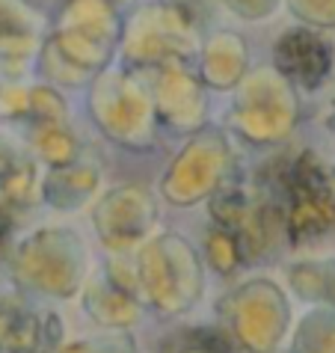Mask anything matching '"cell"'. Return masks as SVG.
<instances>
[{
	"mask_svg": "<svg viewBox=\"0 0 335 353\" xmlns=\"http://www.w3.org/2000/svg\"><path fill=\"white\" fill-rule=\"evenodd\" d=\"M193 30L196 27L172 6H145L136 15V36H128L125 42V57L154 68L184 63L193 54Z\"/></svg>",
	"mask_w": 335,
	"mask_h": 353,
	"instance_id": "obj_10",
	"label": "cell"
},
{
	"mask_svg": "<svg viewBox=\"0 0 335 353\" xmlns=\"http://www.w3.org/2000/svg\"><path fill=\"white\" fill-rule=\"evenodd\" d=\"M238 179V154L232 152L229 137L220 131H196L179 158L163 175L161 193L166 202L190 208L202 199H214L220 190L232 188Z\"/></svg>",
	"mask_w": 335,
	"mask_h": 353,
	"instance_id": "obj_6",
	"label": "cell"
},
{
	"mask_svg": "<svg viewBox=\"0 0 335 353\" xmlns=\"http://www.w3.org/2000/svg\"><path fill=\"white\" fill-rule=\"evenodd\" d=\"M143 300L166 318L184 315L202 300L205 261L187 238L163 232L152 238L136 256Z\"/></svg>",
	"mask_w": 335,
	"mask_h": 353,
	"instance_id": "obj_3",
	"label": "cell"
},
{
	"mask_svg": "<svg viewBox=\"0 0 335 353\" xmlns=\"http://www.w3.org/2000/svg\"><path fill=\"white\" fill-rule=\"evenodd\" d=\"M12 282L45 297H74L86 279V247L72 229L48 225L18 243L9 256Z\"/></svg>",
	"mask_w": 335,
	"mask_h": 353,
	"instance_id": "obj_4",
	"label": "cell"
},
{
	"mask_svg": "<svg viewBox=\"0 0 335 353\" xmlns=\"http://www.w3.org/2000/svg\"><path fill=\"white\" fill-rule=\"evenodd\" d=\"M36 48L33 21L15 0H0V57L12 60Z\"/></svg>",
	"mask_w": 335,
	"mask_h": 353,
	"instance_id": "obj_20",
	"label": "cell"
},
{
	"mask_svg": "<svg viewBox=\"0 0 335 353\" xmlns=\"http://www.w3.org/2000/svg\"><path fill=\"white\" fill-rule=\"evenodd\" d=\"M327 128L335 134V95H332V104H329V113H327Z\"/></svg>",
	"mask_w": 335,
	"mask_h": 353,
	"instance_id": "obj_28",
	"label": "cell"
},
{
	"mask_svg": "<svg viewBox=\"0 0 335 353\" xmlns=\"http://www.w3.org/2000/svg\"><path fill=\"white\" fill-rule=\"evenodd\" d=\"M291 15L312 30H335V0H285Z\"/></svg>",
	"mask_w": 335,
	"mask_h": 353,
	"instance_id": "obj_25",
	"label": "cell"
},
{
	"mask_svg": "<svg viewBox=\"0 0 335 353\" xmlns=\"http://www.w3.org/2000/svg\"><path fill=\"white\" fill-rule=\"evenodd\" d=\"M157 353H234V339L220 327H179L157 345Z\"/></svg>",
	"mask_w": 335,
	"mask_h": 353,
	"instance_id": "obj_19",
	"label": "cell"
},
{
	"mask_svg": "<svg viewBox=\"0 0 335 353\" xmlns=\"http://www.w3.org/2000/svg\"><path fill=\"white\" fill-rule=\"evenodd\" d=\"M36 190L42 193L36 181V163L27 152H21L9 137L0 134V196L3 202L12 205H27L36 196Z\"/></svg>",
	"mask_w": 335,
	"mask_h": 353,
	"instance_id": "obj_17",
	"label": "cell"
},
{
	"mask_svg": "<svg viewBox=\"0 0 335 353\" xmlns=\"http://www.w3.org/2000/svg\"><path fill=\"white\" fill-rule=\"evenodd\" d=\"M122 39L125 21L119 18V6L107 0H65L57 33L45 42L42 54L63 63L77 86L92 72H104L110 65Z\"/></svg>",
	"mask_w": 335,
	"mask_h": 353,
	"instance_id": "obj_2",
	"label": "cell"
},
{
	"mask_svg": "<svg viewBox=\"0 0 335 353\" xmlns=\"http://www.w3.org/2000/svg\"><path fill=\"white\" fill-rule=\"evenodd\" d=\"M92 116L110 140L128 149H152L154 143V101L152 90L136 83L131 74H104L92 90Z\"/></svg>",
	"mask_w": 335,
	"mask_h": 353,
	"instance_id": "obj_8",
	"label": "cell"
},
{
	"mask_svg": "<svg viewBox=\"0 0 335 353\" xmlns=\"http://www.w3.org/2000/svg\"><path fill=\"white\" fill-rule=\"evenodd\" d=\"M12 211H9L6 202H0V250H3V243L9 238V232H12Z\"/></svg>",
	"mask_w": 335,
	"mask_h": 353,
	"instance_id": "obj_27",
	"label": "cell"
},
{
	"mask_svg": "<svg viewBox=\"0 0 335 353\" xmlns=\"http://www.w3.org/2000/svg\"><path fill=\"white\" fill-rule=\"evenodd\" d=\"M261 184L279 208L282 234L291 247H309L335 232V179L312 149L273 163Z\"/></svg>",
	"mask_w": 335,
	"mask_h": 353,
	"instance_id": "obj_1",
	"label": "cell"
},
{
	"mask_svg": "<svg viewBox=\"0 0 335 353\" xmlns=\"http://www.w3.org/2000/svg\"><path fill=\"white\" fill-rule=\"evenodd\" d=\"M229 9L238 12V18H246V21H264L276 12L279 0H225Z\"/></svg>",
	"mask_w": 335,
	"mask_h": 353,
	"instance_id": "obj_26",
	"label": "cell"
},
{
	"mask_svg": "<svg viewBox=\"0 0 335 353\" xmlns=\"http://www.w3.org/2000/svg\"><path fill=\"white\" fill-rule=\"evenodd\" d=\"M205 261H208V268L214 273H220V276H232L234 270L250 264L241 241L234 238L229 229H223V225H211L208 234H205Z\"/></svg>",
	"mask_w": 335,
	"mask_h": 353,
	"instance_id": "obj_23",
	"label": "cell"
},
{
	"mask_svg": "<svg viewBox=\"0 0 335 353\" xmlns=\"http://www.w3.org/2000/svg\"><path fill=\"white\" fill-rule=\"evenodd\" d=\"M291 291L305 303H323L335 312V259H305L288 268Z\"/></svg>",
	"mask_w": 335,
	"mask_h": 353,
	"instance_id": "obj_18",
	"label": "cell"
},
{
	"mask_svg": "<svg viewBox=\"0 0 335 353\" xmlns=\"http://www.w3.org/2000/svg\"><path fill=\"white\" fill-rule=\"evenodd\" d=\"M229 336L250 353H276L288 332L291 306L285 291L270 279H250L223 303Z\"/></svg>",
	"mask_w": 335,
	"mask_h": 353,
	"instance_id": "obj_7",
	"label": "cell"
},
{
	"mask_svg": "<svg viewBox=\"0 0 335 353\" xmlns=\"http://www.w3.org/2000/svg\"><path fill=\"white\" fill-rule=\"evenodd\" d=\"M107 3H113V6H119V3H128V0H107Z\"/></svg>",
	"mask_w": 335,
	"mask_h": 353,
	"instance_id": "obj_29",
	"label": "cell"
},
{
	"mask_svg": "<svg viewBox=\"0 0 335 353\" xmlns=\"http://www.w3.org/2000/svg\"><path fill=\"white\" fill-rule=\"evenodd\" d=\"M33 145H36V154L51 166V170L72 166L81 161V143H77L63 125H36Z\"/></svg>",
	"mask_w": 335,
	"mask_h": 353,
	"instance_id": "obj_22",
	"label": "cell"
},
{
	"mask_svg": "<svg viewBox=\"0 0 335 353\" xmlns=\"http://www.w3.org/2000/svg\"><path fill=\"white\" fill-rule=\"evenodd\" d=\"M83 309L101 327L128 330L140 318V297L116 285L104 270H98L83 288Z\"/></svg>",
	"mask_w": 335,
	"mask_h": 353,
	"instance_id": "obj_14",
	"label": "cell"
},
{
	"mask_svg": "<svg viewBox=\"0 0 335 353\" xmlns=\"http://www.w3.org/2000/svg\"><path fill=\"white\" fill-rule=\"evenodd\" d=\"M291 353H335V312L312 309L294 332Z\"/></svg>",
	"mask_w": 335,
	"mask_h": 353,
	"instance_id": "obj_21",
	"label": "cell"
},
{
	"mask_svg": "<svg viewBox=\"0 0 335 353\" xmlns=\"http://www.w3.org/2000/svg\"><path fill=\"white\" fill-rule=\"evenodd\" d=\"M154 116L166 128L202 131L205 122V95L196 77L184 72V63H170L157 68V81L152 90Z\"/></svg>",
	"mask_w": 335,
	"mask_h": 353,
	"instance_id": "obj_13",
	"label": "cell"
},
{
	"mask_svg": "<svg viewBox=\"0 0 335 353\" xmlns=\"http://www.w3.org/2000/svg\"><path fill=\"white\" fill-rule=\"evenodd\" d=\"M30 119L36 125H65V98L51 83L30 90Z\"/></svg>",
	"mask_w": 335,
	"mask_h": 353,
	"instance_id": "obj_24",
	"label": "cell"
},
{
	"mask_svg": "<svg viewBox=\"0 0 335 353\" xmlns=\"http://www.w3.org/2000/svg\"><path fill=\"white\" fill-rule=\"evenodd\" d=\"M101 172L90 163H72L60 170H48L42 181V199L57 211H77L90 202V196L98 190Z\"/></svg>",
	"mask_w": 335,
	"mask_h": 353,
	"instance_id": "obj_16",
	"label": "cell"
},
{
	"mask_svg": "<svg viewBox=\"0 0 335 353\" xmlns=\"http://www.w3.org/2000/svg\"><path fill=\"white\" fill-rule=\"evenodd\" d=\"M335 48L321 30L288 27L273 45V68L294 90L318 92L332 74Z\"/></svg>",
	"mask_w": 335,
	"mask_h": 353,
	"instance_id": "obj_11",
	"label": "cell"
},
{
	"mask_svg": "<svg viewBox=\"0 0 335 353\" xmlns=\"http://www.w3.org/2000/svg\"><path fill=\"white\" fill-rule=\"evenodd\" d=\"M95 238L113 256H128L157 225V199L143 184H122L101 196L92 208Z\"/></svg>",
	"mask_w": 335,
	"mask_h": 353,
	"instance_id": "obj_9",
	"label": "cell"
},
{
	"mask_svg": "<svg viewBox=\"0 0 335 353\" xmlns=\"http://www.w3.org/2000/svg\"><path fill=\"white\" fill-rule=\"evenodd\" d=\"M63 321L30 300H0V353H60Z\"/></svg>",
	"mask_w": 335,
	"mask_h": 353,
	"instance_id": "obj_12",
	"label": "cell"
},
{
	"mask_svg": "<svg viewBox=\"0 0 335 353\" xmlns=\"http://www.w3.org/2000/svg\"><path fill=\"white\" fill-rule=\"evenodd\" d=\"M250 68V51L238 33H216L208 39L202 54V77L214 90H234L243 83Z\"/></svg>",
	"mask_w": 335,
	"mask_h": 353,
	"instance_id": "obj_15",
	"label": "cell"
},
{
	"mask_svg": "<svg viewBox=\"0 0 335 353\" xmlns=\"http://www.w3.org/2000/svg\"><path fill=\"white\" fill-rule=\"evenodd\" d=\"M225 122L255 145L282 143L300 122V95L273 65L255 68L238 86V98Z\"/></svg>",
	"mask_w": 335,
	"mask_h": 353,
	"instance_id": "obj_5",
	"label": "cell"
}]
</instances>
